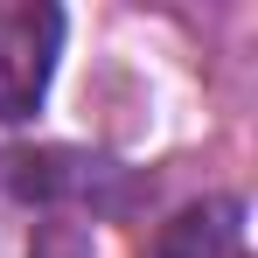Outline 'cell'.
I'll use <instances>...</instances> for the list:
<instances>
[{
	"instance_id": "cell-1",
	"label": "cell",
	"mask_w": 258,
	"mask_h": 258,
	"mask_svg": "<svg viewBox=\"0 0 258 258\" xmlns=\"http://www.w3.org/2000/svg\"><path fill=\"white\" fill-rule=\"evenodd\" d=\"M63 49V14L35 0H0V119H28Z\"/></svg>"
},
{
	"instance_id": "cell-2",
	"label": "cell",
	"mask_w": 258,
	"mask_h": 258,
	"mask_svg": "<svg viewBox=\"0 0 258 258\" xmlns=\"http://www.w3.org/2000/svg\"><path fill=\"white\" fill-rule=\"evenodd\" d=\"M161 258H251V244H244V203L216 196V203L181 210L161 230Z\"/></svg>"
}]
</instances>
